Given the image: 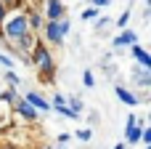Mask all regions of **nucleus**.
Returning a JSON list of instances; mask_svg holds the SVG:
<instances>
[{
	"label": "nucleus",
	"mask_w": 151,
	"mask_h": 149,
	"mask_svg": "<svg viewBox=\"0 0 151 149\" xmlns=\"http://www.w3.org/2000/svg\"><path fill=\"white\" fill-rule=\"evenodd\" d=\"M0 91H3V83H0Z\"/></svg>",
	"instance_id": "c756f323"
},
{
	"label": "nucleus",
	"mask_w": 151,
	"mask_h": 149,
	"mask_svg": "<svg viewBox=\"0 0 151 149\" xmlns=\"http://www.w3.org/2000/svg\"><path fill=\"white\" fill-rule=\"evenodd\" d=\"M82 21H93L96 16H98V8H93V5H88V8H82Z\"/></svg>",
	"instance_id": "dca6fc26"
},
{
	"label": "nucleus",
	"mask_w": 151,
	"mask_h": 149,
	"mask_svg": "<svg viewBox=\"0 0 151 149\" xmlns=\"http://www.w3.org/2000/svg\"><path fill=\"white\" fill-rule=\"evenodd\" d=\"M56 24H58V32H61V37H64V40H66V35H69V32H72V24H69V19H66V16H64V19H58V21H56Z\"/></svg>",
	"instance_id": "2eb2a0df"
},
{
	"label": "nucleus",
	"mask_w": 151,
	"mask_h": 149,
	"mask_svg": "<svg viewBox=\"0 0 151 149\" xmlns=\"http://www.w3.org/2000/svg\"><path fill=\"white\" fill-rule=\"evenodd\" d=\"M29 61H32V67H37V72H40V77H42V80H53L56 64H53V56H50V51H48V45H45V43H40V40L35 43Z\"/></svg>",
	"instance_id": "f03ea898"
},
{
	"label": "nucleus",
	"mask_w": 151,
	"mask_h": 149,
	"mask_svg": "<svg viewBox=\"0 0 151 149\" xmlns=\"http://www.w3.org/2000/svg\"><path fill=\"white\" fill-rule=\"evenodd\" d=\"M114 93H117V99H119L125 107H138V104H141V96H138L135 91H127L125 85H117Z\"/></svg>",
	"instance_id": "423d86ee"
},
{
	"label": "nucleus",
	"mask_w": 151,
	"mask_h": 149,
	"mask_svg": "<svg viewBox=\"0 0 151 149\" xmlns=\"http://www.w3.org/2000/svg\"><path fill=\"white\" fill-rule=\"evenodd\" d=\"M74 136H77L80 141H90V139H93V131H90V128H80Z\"/></svg>",
	"instance_id": "412c9836"
},
{
	"label": "nucleus",
	"mask_w": 151,
	"mask_h": 149,
	"mask_svg": "<svg viewBox=\"0 0 151 149\" xmlns=\"http://www.w3.org/2000/svg\"><path fill=\"white\" fill-rule=\"evenodd\" d=\"M146 149H151V147H146Z\"/></svg>",
	"instance_id": "2f4dec72"
},
{
	"label": "nucleus",
	"mask_w": 151,
	"mask_h": 149,
	"mask_svg": "<svg viewBox=\"0 0 151 149\" xmlns=\"http://www.w3.org/2000/svg\"><path fill=\"white\" fill-rule=\"evenodd\" d=\"M69 139H72L69 133H61V136H58V147H66V144H69Z\"/></svg>",
	"instance_id": "393cba45"
},
{
	"label": "nucleus",
	"mask_w": 151,
	"mask_h": 149,
	"mask_svg": "<svg viewBox=\"0 0 151 149\" xmlns=\"http://www.w3.org/2000/svg\"><path fill=\"white\" fill-rule=\"evenodd\" d=\"M130 53H133V59L138 61V67H143V69H151V56H149V51L143 48V45H130Z\"/></svg>",
	"instance_id": "1a4fd4ad"
},
{
	"label": "nucleus",
	"mask_w": 151,
	"mask_h": 149,
	"mask_svg": "<svg viewBox=\"0 0 151 149\" xmlns=\"http://www.w3.org/2000/svg\"><path fill=\"white\" fill-rule=\"evenodd\" d=\"M138 43V32L135 29H122L114 40H111V45L117 48V51H122V48H130V45H135Z\"/></svg>",
	"instance_id": "39448f33"
},
{
	"label": "nucleus",
	"mask_w": 151,
	"mask_h": 149,
	"mask_svg": "<svg viewBox=\"0 0 151 149\" xmlns=\"http://www.w3.org/2000/svg\"><path fill=\"white\" fill-rule=\"evenodd\" d=\"M135 117H138V115H133V112H130V115H127V120H125V125H135Z\"/></svg>",
	"instance_id": "a878e982"
},
{
	"label": "nucleus",
	"mask_w": 151,
	"mask_h": 149,
	"mask_svg": "<svg viewBox=\"0 0 151 149\" xmlns=\"http://www.w3.org/2000/svg\"><path fill=\"white\" fill-rule=\"evenodd\" d=\"M90 5L101 11V8H106V5H111V0H90Z\"/></svg>",
	"instance_id": "b1692460"
},
{
	"label": "nucleus",
	"mask_w": 151,
	"mask_h": 149,
	"mask_svg": "<svg viewBox=\"0 0 151 149\" xmlns=\"http://www.w3.org/2000/svg\"><path fill=\"white\" fill-rule=\"evenodd\" d=\"M42 149H50V147H42Z\"/></svg>",
	"instance_id": "7c9ffc66"
},
{
	"label": "nucleus",
	"mask_w": 151,
	"mask_h": 149,
	"mask_svg": "<svg viewBox=\"0 0 151 149\" xmlns=\"http://www.w3.org/2000/svg\"><path fill=\"white\" fill-rule=\"evenodd\" d=\"M40 13H42L45 21H58V19L66 16V3H61V0H45V5H42Z\"/></svg>",
	"instance_id": "7ed1b4c3"
},
{
	"label": "nucleus",
	"mask_w": 151,
	"mask_h": 149,
	"mask_svg": "<svg viewBox=\"0 0 151 149\" xmlns=\"http://www.w3.org/2000/svg\"><path fill=\"white\" fill-rule=\"evenodd\" d=\"M0 64H3V69H11V67H13V59L5 56V53H0Z\"/></svg>",
	"instance_id": "5701e85b"
},
{
	"label": "nucleus",
	"mask_w": 151,
	"mask_h": 149,
	"mask_svg": "<svg viewBox=\"0 0 151 149\" xmlns=\"http://www.w3.org/2000/svg\"><path fill=\"white\" fill-rule=\"evenodd\" d=\"M64 101H66V107H69V109H74L77 115H82L85 104H82V99H80V96H64Z\"/></svg>",
	"instance_id": "4468645a"
},
{
	"label": "nucleus",
	"mask_w": 151,
	"mask_h": 149,
	"mask_svg": "<svg viewBox=\"0 0 151 149\" xmlns=\"http://www.w3.org/2000/svg\"><path fill=\"white\" fill-rule=\"evenodd\" d=\"M0 133H3V123H0Z\"/></svg>",
	"instance_id": "c85d7f7f"
},
{
	"label": "nucleus",
	"mask_w": 151,
	"mask_h": 149,
	"mask_svg": "<svg viewBox=\"0 0 151 149\" xmlns=\"http://www.w3.org/2000/svg\"><path fill=\"white\" fill-rule=\"evenodd\" d=\"M19 96H21V93H19V88H3V91H0V101H3V104H8V107H13Z\"/></svg>",
	"instance_id": "ddd939ff"
},
{
	"label": "nucleus",
	"mask_w": 151,
	"mask_h": 149,
	"mask_svg": "<svg viewBox=\"0 0 151 149\" xmlns=\"http://www.w3.org/2000/svg\"><path fill=\"white\" fill-rule=\"evenodd\" d=\"M127 21H130V11H122V16L114 21V27H119V29H127Z\"/></svg>",
	"instance_id": "6ab92c4d"
},
{
	"label": "nucleus",
	"mask_w": 151,
	"mask_h": 149,
	"mask_svg": "<svg viewBox=\"0 0 151 149\" xmlns=\"http://www.w3.org/2000/svg\"><path fill=\"white\" fill-rule=\"evenodd\" d=\"M24 99H27L37 112H50V101H48L42 93H37V91H27V93H24Z\"/></svg>",
	"instance_id": "0eeeda50"
},
{
	"label": "nucleus",
	"mask_w": 151,
	"mask_h": 149,
	"mask_svg": "<svg viewBox=\"0 0 151 149\" xmlns=\"http://www.w3.org/2000/svg\"><path fill=\"white\" fill-rule=\"evenodd\" d=\"M109 24H111V19H106V16H96V24H93V27L101 32V29H106Z\"/></svg>",
	"instance_id": "aec40b11"
},
{
	"label": "nucleus",
	"mask_w": 151,
	"mask_h": 149,
	"mask_svg": "<svg viewBox=\"0 0 151 149\" xmlns=\"http://www.w3.org/2000/svg\"><path fill=\"white\" fill-rule=\"evenodd\" d=\"M27 24H29V32H37V29H42L45 19H42L40 11H29V13H27Z\"/></svg>",
	"instance_id": "f8f14e48"
},
{
	"label": "nucleus",
	"mask_w": 151,
	"mask_h": 149,
	"mask_svg": "<svg viewBox=\"0 0 151 149\" xmlns=\"http://www.w3.org/2000/svg\"><path fill=\"white\" fill-rule=\"evenodd\" d=\"M5 83H8V85H13V88H16V85H19V83H21V77H19V75H16V72H13V69H5Z\"/></svg>",
	"instance_id": "f3484780"
},
{
	"label": "nucleus",
	"mask_w": 151,
	"mask_h": 149,
	"mask_svg": "<svg viewBox=\"0 0 151 149\" xmlns=\"http://www.w3.org/2000/svg\"><path fill=\"white\" fill-rule=\"evenodd\" d=\"M141 131H143V128H141L138 123H135V125H125V144H130V147H133V144H141Z\"/></svg>",
	"instance_id": "9b49d317"
},
{
	"label": "nucleus",
	"mask_w": 151,
	"mask_h": 149,
	"mask_svg": "<svg viewBox=\"0 0 151 149\" xmlns=\"http://www.w3.org/2000/svg\"><path fill=\"white\" fill-rule=\"evenodd\" d=\"M141 144L151 147V131H149V128H143V131H141Z\"/></svg>",
	"instance_id": "4be33fe9"
},
{
	"label": "nucleus",
	"mask_w": 151,
	"mask_h": 149,
	"mask_svg": "<svg viewBox=\"0 0 151 149\" xmlns=\"http://www.w3.org/2000/svg\"><path fill=\"white\" fill-rule=\"evenodd\" d=\"M42 32H45V40H48L50 45H61V43H64V37H61L56 21H45V24H42Z\"/></svg>",
	"instance_id": "6e6552de"
},
{
	"label": "nucleus",
	"mask_w": 151,
	"mask_h": 149,
	"mask_svg": "<svg viewBox=\"0 0 151 149\" xmlns=\"http://www.w3.org/2000/svg\"><path fill=\"white\" fill-rule=\"evenodd\" d=\"M133 83L138 85V88H149L151 85V69H143V67H135L133 72Z\"/></svg>",
	"instance_id": "9d476101"
},
{
	"label": "nucleus",
	"mask_w": 151,
	"mask_h": 149,
	"mask_svg": "<svg viewBox=\"0 0 151 149\" xmlns=\"http://www.w3.org/2000/svg\"><path fill=\"white\" fill-rule=\"evenodd\" d=\"M0 32H3V37L5 40H16V37H21L24 32H29V24H27V11H21V8H13V13H5V19H3V24H0Z\"/></svg>",
	"instance_id": "f257e3e1"
},
{
	"label": "nucleus",
	"mask_w": 151,
	"mask_h": 149,
	"mask_svg": "<svg viewBox=\"0 0 151 149\" xmlns=\"http://www.w3.org/2000/svg\"><path fill=\"white\" fill-rule=\"evenodd\" d=\"M114 149H127V144H125V141H119V144H117Z\"/></svg>",
	"instance_id": "cd10ccee"
},
{
	"label": "nucleus",
	"mask_w": 151,
	"mask_h": 149,
	"mask_svg": "<svg viewBox=\"0 0 151 149\" xmlns=\"http://www.w3.org/2000/svg\"><path fill=\"white\" fill-rule=\"evenodd\" d=\"M13 112H16V115H19L24 123H32V120H37V109H35V107H32V104H29L24 96H19V99H16V104H13Z\"/></svg>",
	"instance_id": "20e7f679"
},
{
	"label": "nucleus",
	"mask_w": 151,
	"mask_h": 149,
	"mask_svg": "<svg viewBox=\"0 0 151 149\" xmlns=\"http://www.w3.org/2000/svg\"><path fill=\"white\" fill-rule=\"evenodd\" d=\"M82 85H85V88H96V77H93V72H90V69H85V72H82Z\"/></svg>",
	"instance_id": "a211bd4d"
},
{
	"label": "nucleus",
	"mask_w": 151,
	"mask_h": 149,
	"mask_svg": "<svg viewBox=\"0 0 151 149\" xmlns=\"http://www.w3.org/2000/svg\"><path fill=\"white\" fill-rule=\"evenodd\" d=\"M8 11H11V8H5V5L0 3V24H3V19H5V13H8Z\"/></svg>",
	"instance_id": "bb28decb"
}]
</instances>
